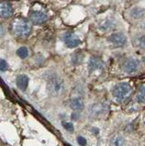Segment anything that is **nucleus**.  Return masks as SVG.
<instances>
[{"label":"nucleus","instance_id":"nucleus-1","mask_svg":"<svg viewBox=\"0 0 145 146\" xmlns=\"http://www.w3.org/2000/svg\"><path fill=\"white\" fill-rule=\"evenodd\" d=\"M13 34L19 38H26L31 33V23L23 17H16L10 23Z\"/></svg>","mask_w":145,"mask_h":146},{"label":"nucleus","instance_id":"nucleus-2","mask_svg":"<svg viewBox=\"0 0 145 146\" xmlns=\"http://www.w3.org/2000/svg\"><path fill=\"white\" fill-rule=\"evenodd\" d=\"M132 93V87L127 82H120L113 88L112 94L115 100L122 102L126 100Z\"/></svg>","mask_w":145,"mask_h":146},{"label":"nucleus","instance_id":"nucleus-3","mask_svg":"<svg viewBox=\"0 0 145 146\" xmlns=\"http://www.w3.org/2000/svg\"><path fill=\"white\" fill-rule=\"evenodd\" d=\"M47 89L52 96H58L65 92V84L63 80L58 77H53L48 82Z\"/></svg>","mask_w":145,"mask_h":146},{"label":"nucleus","instance_id":"nucleus-4","mask_svg":"<svg viewBox=\"0 0 145 146\" xmlns=\"http://www.w3.org/2000/svg\"><path fill=\"white\" fill-rule=\"evenodd\" d=\"M139 66H140V61L134 58H129L127 59H125L122 64L123 71L126 74L135 73L138 70Z\"/></svg>","mask_w":145,"mask_h":146},{"label":"nucleus","instance_id":"nucleus-5","mask_svg":"<svg viewBox=\"0 0 145 146\" xmlns=\"http://www.w3.org/2000/svg\"><path fill=\"white\" fill-rule=\"evenodd\" d=\"M48 15L41 10H31L29 14L30 21L33 24H42L48 20Z\"/></svg>","mask_w":145,"mask_h":146},{"label":"nucleus","instance_id":"nucleus-6","mask_svg":"<svg viewBox=\"0 0 145 146\" xmlns=\"http://www.w3.org/2000/svg\"><path fill=\"white\" fill-rule=\"evenodd\" d=\"M88 68H89L91 73L101 72L104 70L105 65L100 58H97V56H91L89 59V62H88Z\"/></svg>","mask_w":145,"mask_h":146},{"label":"nucleus","instance_id":"nucleus-7","mask_svg":"<svg viewBox=\"0 0 145 146\" xmlns=\"http://www.w3.org/2000/svg\"><path fill=\"white\" fill-rule=\"evenodd\" d=\"M109 41L116 48H120L125 45L126 43V37L122 33H113L109 37Z\"/></svg>","mask_w":145,"mask_h":146},{"label":"nucleus","instance_id":"nucleus-8","mask_svg":"<svg viewBox=\"0 0 145 146\" xmlns=\"http://www.w3.org/2000/svg\"><path fill=\"white\" fill-rule=\"evenodd\" d=\"M63 40H64L66 47L71 48L78 47L81 43L79 38L73 33H66L63 35Z\"/></svg>","mask_w":145,"mask_h":146},{"label":"nucleus","instance_id":"nucleus-9","mask_svg":"<svg viewBox=\"0 0 145 146\" xmlns=\"http://www.w3.org/2000/svg\"><path fill=\"white\" fill-rule=\"evenodd\" d=\"M107 111H108V107L104 103H96L90 108V114L93 117H102Z\"/></svg>","mask_w":145,"mask_h":146},{"label":"nucleus","instance_id":"nucleus-10","mask_svg":"<svg viewBox=\"0 0 145 146\" xmlns=\"http://www.w3.org/2000/svg\"><path fill=\"white\" fill-rule=\"evenodd\" d=\"M0 15L2 18H9L13 15V7L12 5L2 1L0 4Z\"/></svg>","mask_w":145,"mask_h":146},{"label":"nucleus","instance_id":"nucleus-11","mask_svg":"<svg viewBox=\"0 0 145 146\" xmlns=\"http://www.w3.org/2000/svg\"><path fill=\"white\" fill-rule=\"evenodd\" d=\"M29 84V77L26 74H19L16 78V84L17 87L20 89L21 91L24 92L26 91Z\"/></svg>","mask_w":145,"mask_h":146},{"label":"nucleus","instance_id":"nucleus-12","mask_svg":"<svg viewBox=\"0 0 145 146\" xmlns=\"http://www.w3.org/2000/svg\"><path fill=\"white\" fill-rule=\"evenodd\" d=\"M70 108L75 111H79L83 109V102L80 98H73L69 102Z\"/></svg>","mask_w":145,"mask_h":146},{"label":"nucleus","instance_id":"nucleus-13","mask_svg":"<svg viewBox=\"0 0 145 146\" xmlns=\"http://www.w3.org/2000/svg\"><path fill=\"white\" fill-rule=\"evenodd\" d=\"M124 139L120 135H115L112 136L109 142L110 146H124Z\"/></svg>","mask_w":145,"mask_h":146},{"label":"nucleus","instance_id":"nucleus-14","mask_svg":"<svg viewBox=\"0 0 145 146\" xmlns=\"http://www.w3.org/2000/svg\"><path fill=\"white\" fill-rule=\"evenodd\" d=\"M130 15L134 19H142L145 15V10L142 7H134L130 12Z\"/></svg>","mask_w":145,"mask_h":146},{"label":"nucleus","instance_id":"nucleus-15","mask_svg":"<svg viewBox=\"0 0 145 146\" xmlns=\"http://www.w3.org/2000/svg\"><path fill=\"white\" fill-rule=\"evenodd\" d=\"M83 59H84V55L80 51L75 52L71 58V61L74 66L81 65V62L83 61Z\"/></svg>","mask_w":145,"mask_h":146},{"label":"nucleus","instance_id":"nucleus-16","mask_svg":"<svg viewBox=\"0 0 145 146\" xmlns=\"http://www.w3.org/2000/svg\"><path fill=\"white\" fill-rule=\"evenodd\" d=\"M136 100L139 103L145 104V85H142L138 89L136 94Z\"/></svg>","mask_w":145,"mask_h":146},{"label":"nucleus","instance_id":"nucleus-17","mask_svg":"<svg viewBox=\"0 0 145 146\" xmlns=\"http://www.w3.org/2000/svg\"><path fill=\"white\" fill-rule=\"evenodd\" d=\"M115 27V23L113 20H110V19H107L105 20L101 24H100V29L105 31H109L110 30H113Z\"/></svg>","mask_w":145,"mask_h":146},{"label":"nucleus","instance_id":"nucleus-18","mask_svg":"<svg viewBox=\"0 0 145 146\" xmlns=\"http://www.w3.org/2000/svg\"><path fill=\"white\" fill-rule=\"evenodd\" d=\"M135 46L139 48H145V35H140L134 40Z\"/></svg>","mask_w":145,"mask_h":146},{"label":"nucleus","instance_id":"nucleus-19","mask_svg":"<svg viewBox=\"0 0 145 146\" xmlns=\"http://www.w3.org/2000/svg\"><path fill=\"white\" fill-rule=\"evenodd\" d=\"M16 54L20 58L24 59L29 56V50H28V48L26 47H21V48H19L17 49Z\"/></svg>","mask_w":145,"mask_h":146},{"label":"nucleus","instance_id":"nucleus-20","mask_svg":"<svg viewBox=\"0 0 145 146\" xmlns=\"http://www.w3.org/2000/svg\"><path fill=\"white\" fill-rule=\"evenodd\" d=\"M62 125L64 126V128L68 132H73L74 130L73 125L71 122H62Z\"/></svg>","mask_w":145,"mask_h":146},{"label":"nucleus","instance_id":"nucleus-21","mask_svg":"<svg viewBox=\"0 0 145 146\" xmlns=\"http://www.w3.org/2000/svg\"><path fill=\"white\" fill-rule=\"evenodd\" d=\"M0 68H1V71H6L8 68V65H7V62L4 59H1V62H0Z\"/></svg>","mask_w":145,"mask_h":146},{"label":"nucleus","instance_id":"nucleus-22","mask_svg":"<svg viewBox=\"0 0 145 146\" xmlns=\"http://www.w3.org/2000/svg\"><path fill=\"white\" fill-rule=\"evenodd\" d=\"M77 143H79L80 146H86L87 144V141L86 139L83 136H78L77 137Z\"/></svg>","mask_w":145,"mask_h":146},{"label":"nucleus","instance_id":"nucleus-23","mask_svg":"<svg viewBox=\"0 0 145 146\" xmlns=\"http://www.w3.org/2000/svg\"><path fill=\"white\" fill-rule=\"evenodd\" d=\"M71 117H72L73 120H78L79 117H80V114H79L78 112H73V113L72 114Z\"/></svg>","mask_w":145,"mask_h":146},{"label":"nucleus","instance_id":"nucleus-24","mask_svg":"<svg viewBox=\"0 0 145 146\" xmlns=\"http://www.w3.org/2000/svg\"><path fill=\"white\" fill-rule=\"evenodd\" d=\"M142 60H143V62L145 63V55H144V56H143V58H142Z\"/></svg>","mask_w":145,"mask_h":146}]
</instances>
